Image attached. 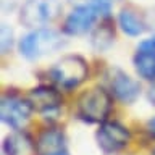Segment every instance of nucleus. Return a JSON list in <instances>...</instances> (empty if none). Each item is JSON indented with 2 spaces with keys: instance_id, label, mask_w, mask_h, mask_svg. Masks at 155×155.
<instances>
[{
  "instance_id": "f257e3e1",
  "label": "nucleus",
  "mask_w": 155,
  "mask_h": 155,
  "mask_svg": "<svg viewBox=\"0 0 155 155\" xmlns=\"http://www.w3.org/2000/svg\"><path fill=\"white\" fill-rule=\"evenodd\" d=\"M61 36L52 29H36L34 32L28 34L19 42V52L23 57L34 60L47 53H52L61 47Z\"/></svg>"
},
{
  "instance_id": "f03ea898",
  "label": "nucleus",
  "mask_w": 155,
  "mask_h": 155,
  "mask_svg": "<svg viewBox=\"0 0 155 155\" xmlns=\"http://www.w3.org/2000/svg\"><path fill=\"white\" fill-rule=\"evenodd\" d=\"M111 108L110 95L100 87L86 91L78 100V115L87 123H100L107 118Z\"/></svg>"
},
{
  "instance_id": "7ed1b4c3",
  "label": "nucleus",
  "mask_w": 155,
  "mask_h": 155,
  "mask_svg": "<svg viewBox=\"0 0 155 155\" xmlns=\"http://www.w3.org/2000/svg\"><path fill=\"white\" fill-rule=\"evenodd\" d=\"M61 13L60 0H28L21 7L19 19L24 26L37 28L52 23Z\"/></svg>"
},
{
  "instance_id": "20e7f679",
  "label": "nucleus",
  "mask_w": 155,
  "mask_h": 155,
  "mask_svg": "<svg viewBox=\"0 0 155 155\" xmlns=\"http://www.w3.org/2000/svg\"><path fill=\"white\" fill-rule=\"evenodd\" d=\"M52 78L63 89H74L87 78V65L81 57L68 55L52 68Z\"/></svg>"
},
{
  "instance_id": "39448f33",
  "label": "nucleus",
  "mask_w": 155,
  "mask_h": 155,
  "mask_svg": "<svg viewBox=\"0 0 155 155\" xmlns=\"http://www.w3.org/2000/svg\"><path fill=\"white\" fill-rule=\"evenodd\" d=\"M32 107L29 100H23L15 95H7L2 99V105H0V115H2V121L8 124L13 129H21L26 121L31 116Z\"/></svg>"
},
{
  "instance_id": "423d86ee",
  "label": "nucleus",
  "mask_w": 155,
  "mask_h": 155,
  "mask_svg": "<svg viewBox=\"0 0 155 155\" xmlns=\"http://www.w3.org/2000/svg\"><path fill=\"white\" fill-rule=\"evenodd\" d=\"M131 134L129 131L121 126L120 123H104L97 131V142L104 152H116L126 147L129 142Z\"/></svg>"
},
{
  "instance_id": "0eeeda50",
  "label": "nucleus",
  "mask_w": 155,
  "mask_h": 155,
  "mask_svg": "<svg viewBox=\"0 0 155 155\" xmlns=\"http://www.w3.org/2000/svg\"><path fill=\"white\" fill-rule=\"evenodd\" d=\"M97 16V12L94 7H78L68 15L66 21H65V32L70 36H79L84 34L91 29V26L94 24Z\"/></svg>"
},
{
  "instance_id": "6e6552de",
  "label": "nucleus",
  "mask_w": 155,
  "mask_h": 155,
  "mask_svg": "<svg viewBox=\"0 0 155 155\" xmlns=\"http://www.w3.org/2000/svg\"><path fill=\"white\" fill-rule=\"evenodd\" d=\"M28 100H29V104H31L32 108L41 111V113L53 111V110H57L58 107L61 105L60 94H58L55 89L47 87V86H41V87L32 89Z\"/></svg>"
},
{
  "instance_id": "1a4fd4ad",
  "label": "nucleus",
  "mask_w": 155,
  "mask_h": 155,
  "mask_svg": "<svg viewBox=\"0 0 155 155\" xmlns=\"http://www.w3.org/2000/svg\"><path fill=\"white\" fill-rule=\"evenodd\" d=\"M111 89L116 99L121 100L123 104H133L139 95V86L134 79H131L129 76L118 73L113 81H111Z\"/></svg>"
},
{
  "instance_id": "9d476101",
  "label": "nucleus",
  "mask_w": 155,
  "mask_h": 155,
  "mask_svg": "<svg viewBox=\"0 0 155 155\" xmlns=\"http://www.w3.org/2000/svg\"><path fill=\"white\" fill-rule=\"evenodd\" d=\"M36 149L41 155H52V153L63 152V149H65V136H63L61 131H58L55 128L45 129L39 136Z\"/></svg>"
},
{
  "instance_id": "9b49d317",
  "label": "nucleus",
  "mask_w": 155,
  "mask_h": 155,
  "mask_svg": "<svg viewBox=\"0 0 155 155\" xmlns=\"http://www.w3.org/2000/svg\"><path fill=\"white\" fill-rule=\"evenodd\" d=\"M118 23L121 31L128 36H140L145 31L144 23L140 21V18L131 10H123L118 16Z\"/></svg>"
},
{
  "instance_id": "f8f14e48",
  "label": "nucleus",
  "mask_w": 155,
  "mask_h": 155,
  "mask_svg": "<svg viewBox=\"0 0 155 155\" xmlns=\"http://www.w3.org/2000/svg\"><path fill=\"white\" fill-rule=\"evenodd\" d=\"M134 66L140 78L147 81L155 79V53L137 52L134 57Z\"/></svg>"
},
{
  "instance_id": "ddd939ff",
  "label": "nucleus",
  "mask_w": 155,
  "mask_h": 155,
  "mask_svg": "<svg viewBox=\"0 0 155 155\" xmlns=\"http://www.w3.org/2000/svg\"><path fill=\"white\" fill-rule=\"evenodd\" d=\"M28 144L29 142H26L24 137H21V136H10L3 142V150L7 155H19L21 150H24V145H28Z\"/></svg>"
},
{
  "instance_id": "4468645a",
  "label": "nucleus",
  "mask_w": 155,
  "mask_h": 155,
  "mask_svg": "<svg viewBox=\"0 0 155 155\" xmlns=\"http://www.w3.org/2000/svg\"><path fill=\"white\" fill-rule=\"evenodd\" d=\"M13 32L7 24H2V52L7 53L8 48H12V42H13Z\"/></svg>"
},
{
  "instance_id": "2eb2a0df",
  "label": "nucleus",
  "mask_w": 155,
  "mask_h": 155,
  "mask_svg": "<svg viewBox=\"0 0 155 155\" xmlns=\"http://www.w3.org/2000/svg\"><path fill=\"white\" fill-rule=\"evenodd\" d=\"M111 3H113V0H94V2H92V7L95 8L97 13L108 15L110 10H111Z\"/></svg>"
},
{
  "instance_id": "dca6fc26",
  "label": "nucleus",
  "mask_w": 155,
  "mask_h": 155,
  "mask_svg": "<svg viewBox=\"0 0 155 155\" xmlns=\"http://www.w3.org/2000/svg\"><path fill=\"white\" fill-rule=\"evenodd\" d=\"M139 52H147V53H155V36L145 39L144 42H140Z\"/></svg>"
},
{
  "instance_id": "f3484780",
  "label": "nucleus",
  "mask_w": 155,
  "mask_h": 155,
  "mask_svg": "<svg viewBox=\"0 0 155 155\" xmlns=\"http://www.w3.org/2000/svg\"><path fill=\"white\" fill-rule=\"evenodd\" d=\"M149 131H150V134L155 136V118H152L149 121Z\"/></svg>"
},
{
  "instance_id": "a211bd4d",
  "label": "nucleus",
  "mask_w": 155,
  "mask_h": 155,
  "mask_svg": "<svg viewBox=\"0 0 155 155\" xmlns=\"http://www.w3.org/2000/svg\"><path fill=\"white\" fill-rule=\"evenodd\" d=\"M149 99L152 100V104H155V87L150 89V94H149Z\"/></svg>"
},
{
  "instance_id": "6ab92c4d",
  "label": "nucleus",
  "mask_w": 155,
  "mask_h": 155,
  "mask_svg": "<svg viewBox=\"0 0 155 155\" xmlns=\"http://www.w3.org/2000/svg\"><path fill=\"white\" fill-rule=\"evenodd\" d=\"M52 155H66L65 152H58V153H52Z\"/></svg>"
}]
</instances>
